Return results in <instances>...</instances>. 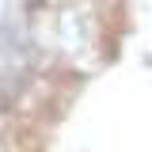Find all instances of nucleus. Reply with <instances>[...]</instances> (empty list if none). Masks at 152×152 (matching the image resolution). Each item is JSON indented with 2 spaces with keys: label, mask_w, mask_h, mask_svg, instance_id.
<instances>
[{
  "label": "nucleus",
  "mask_w": 152,
  "mask_h": 152,
  "mask_svg": "<svg viewBox=\"0 0 152 152\" xmlns=\"http://www.w3.org/2000/svg\"><path fill=\"white\" fill-rule=\"evenodd\" d=\"M42 4H61V0H42Z\"/></svg>",
  "instance_id": "nucleus-1"
}]
</instances>
